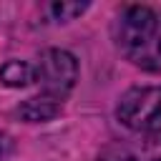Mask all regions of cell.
I'll use <instances>...</instances> for the list:
<instances>
[{"mask_svg":"<svg viewBox=\"0 0 161 161\" xmlns=\"http://www.w3.org/2000/svg\"><path fill=\"white\" fill-rule=\"evenodd\" d=\"M116 116L131 131L158 136L161 133V86H141V88L126 91L116 106Z\"/></svg>","mask_w":161,"mask_h":161,"instance_id":"3","label":"cell"},{"mask_svg":"<svg viewBox=\"0 0 161 161\" xmlns=\"http://www.w3.org/2000/svg\"><path fill=\"white\" fill-rule=\"evenodd\" d=\"M98 161H161V138L146 136L141 141H116L101 151Z\"/></svg>","mask_w":161,"mask_h":161,"instance_id":"4","label":"cell"},{"mask_svg":"<svg viewBox=\"0 0 161 161\" xmlns=\"http://www.w3.org/2000/svg\"><path fill=\"white\" fill-rule=\"evenodd\" d=\"M118 53L141 70L161 73V10L151 5H126L113 25Z\"/></svg>","mask_w":161,"mask_h":161,"instance_id":"1","label":"cell"},{"mask_svg":"<svg viewBox=\"0 0 161 161\" xmlns=\"http://www.w3.org/2000/svg\"><path fill=\"white\" fill-rule=\"evenodd\" d=\"M88 8V3H50L45 10L50 13L53 20H73Z\"/></svg>","mask_w":161,"mask_h":161,"instance_id":"7","label":"cell"},{"mask_svg":"<svg viewBox=\"0 0 161 161\" xmlns=\"http://www.w3.org/2000/svg\"><path fill=\"white\" fill-rule=\"evenodd\" d=\"M18 113H20L25 121H30V123H40V121H50L53 116H58V113H60V106H58V103H50V101H45V98L33 96V98H28V101L18 108Z\"/></svg>","mask_w":161,"mask_h":161,"instance_id":"6","label":"cell"},{"mask_svg":"<svg viewBox=\"0 0 161 161\" xmlns=\"http://www.w3.org/2000/svg\"><path fill=\"white\" fill-rule=\"evenodd\" d=\"M75 78H78V60L68 50L50 48L40 53L35 63V83L40 86L38 98L63 106V101L75 86Z\"/></svg>","mask_w":161,"mask_h":161,"instance_id":"2","label":"cell"},{"mask_svg":"<svg viewBox=\"0 0 161 161\" xmlns=\"http://www.w3.org/2000/svg\"><path fill=\"white\" fill-rule=\"evenodd\" d=\"M10 153H13V141L10 136L0 133V161H10Z\"/></svg>","mask_w":161,"mask_h":161,"instance_id":"8","label":"cell"},{"mask_svg":"<svg viewBox=\"0 0 161 161\" xmlns=\"http://www.w3.org/2000/svg\"><path fill=\"white\" fill-rule=\"evenodd\" d=\"M0 83H5L10 88H25V86L35 83V63H28V60H8L0 68Z\"/></svg>","mask_w":161,"mask_h":161,"instance_id":"5","label":"cell"}]
</instances>
